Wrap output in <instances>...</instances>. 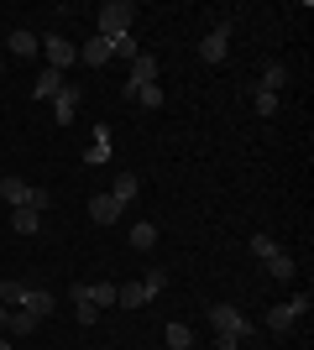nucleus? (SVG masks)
Listing matches in <instances>:
<instances>
[{
    "label": "nucleus",
    "instance_id": "nucleus-18",
    "mask_svg": "<svg viewBox=\"0 0 314 350\" xmlns=\"http://www.w3.org/2000/svg\"><path fill=\"white\" fill-rule=\"evenodd\" d=\"M37 324H42L37 314H27V308H16V314H11V324H5V335H11V340H21V335H31Z\"/></svg>",
    "mask_w": 314,
    "mask_h": 350
},
{
    "label": "nucleus",
    "instance_id": "nucleus-22",
    "mask_svg": "<svg viewBox=\"0 0 314 350\" xmlns=\"http://www.w3.org/2000/svg\"><path fill=\"white\" fill-rule=\"evenodd\" d=\"M21 308H27V314H37V319H47V314H53V293H47V288H31Z\"/></svg>",
    "mask_w": 314,
    "mask_h": 350
},
{
    "label": "nucleus",
    "instance_id": "nucleus-1",
    "mask_svg": "<svg viewBox=\"0 0 314 350\" xmlns=\"http://www.w3.org/2000/svg\"><path fill=\"white\" fill-rule=\"evenodd\" d=\"M131 21H136V5L131 0H105L94 11V37L116 42V37H131Z\"/></svg>",
    "mask_w": 314,
    "mask_h": 350
},
{
    "label": "nucleus",
    "instance_id": "nucleus-23",
    "mask_svg": "<svg viewBox=\"0 0 314 350\" xmlns=\"http://www.w3.org/2000/svg\"><path fill=\"white\" fill-rule=\"evenodd\" d=\"M116 304L142 308V304H147V288H142V282H120V288H116Z\"/></svg>",
    "mask_w": 314,
    "mask_h": 350
},
{
    "label": "nucleus",
    "instance_id": "nucleus-27",
    "mask_svg": "<svg viewBox=\"0 0 314 350\" xmlns=\"http://www.w3.org/2000/svg\"><path fill=\"white\" fill-rule=\"evenodd\" d=\"M142 288H147V298H157V293L168 288V272H163V267H152L147 278H142Z\"/></svg>",
    "mask_w": 314,
    "mask_h": 350
},
{
    "label": "nucleus",
    "instance_id": "nucleus-5",
    "mask_svg": "<svg viewBox=\"0 0 314 350\" xmlns=\"http://www.w3.org/2000/svg\"><path fill=\"white\" fill-rule=\"evenodd\" d=\"M231 31H236V21H215V27L199 37V58L205 63H225L231 58Z\"/></svg>",
    "mask_w": 314,
    "mask_h": 350
},
{
    "label": "nucleus",
    "instance_id": "nucleus-7",
    "mask_svg": "<svg viewBox=\"0 0 314 350\" xmlns=\"http://www.w3.org/2000/svg\"><path fill=\"white\" fill-rule=\"evenodd\" d=\"M79 100H84V89H79V84H63L58 94H53V120H58V126H74Z\"/></svg>",
    "mask_w": 314,
    "mask_h": 350
},
{
    "label": "nucleus",
    "instance_id": "nucleus-15",
    "mask_svg": "<svg viewBox=\"0 0 314 350\" xmlns=\"http://www.w3.org/2000/svg\"><path fill=\"white\" fill-rule=\"evenodd\" d=\"M79 63H90V68H100V63H110V42H105V37H90V42L79 47Z\"/></svg>",
    "mask_w": 314,
    "mask_h": 350
},
{
    "label": "nucleus",
    "instance_id": "nucleus-29",
    "mask_svg": "<svg viewBox=\"0 0 314 350\" xmlns=\"http://www.w3.org/2000/svg\"><path fill=\"white\" fill-rule=\"evenodd\" d=\"M110 53H120V58H136V37H116V42H110Z\"/></svg>",
    "mask_w": 314,
    "mask_h": 350
},
{
    "label": "nucleus",
    "instance_id": "nucleus-26",
    "mask_svg": "<svg viewBox=\"0 0 314 350\" xmlns=\"http://www.w3.org/2000/svg\"><path fill=\"white\" fill-rule=\"evenodd\" d=\"M252 256H257V262H267V256H278V241H272L267 230H257V235H252Z\"/></svg>",
    "mask_w": 314,
    "mask_h": 350
},
{
    "label": "nucleus",
    "instance_id": "nucleus-10",
    "mask_svg": "<svg viewBox=\"0 0 314 350\" xmlns=\"http://www.w3.org/2000/svg\"><path fill=\"white\" fill-rule=\"evenodd\" d=\"M84 162H90V167L110 162V126H94V142L84 146Z\"/></svg>",
    "mask_w": 314,
    "mask_h": 350
},
{
    "label": "nucleus",
    "instance_id": "nucleus-33",
    "mask_svg": "<svg viewBox=\"0 0 314 350\" xmlns=\"http://www.w3.org/2000/svg\"><path fill=\"white\" fill-rule=\"evenodd\" d=\"M0 68H5V58H0Z\"/></svg>",
    "mask_w": 314,
    "mask_h": 350
},
{
    "label": "nucleus",
    "instance_id": "nucleus-19",
    "mask_svg": "<svg viewBox=\"0 0 314 350\" xmlns=\"http://www.w3.org/2000/svg\"><path fill=\"white\" fill-rule=\"evenodd\" d=\"M27 293H31V282H0V304H5V308H21V304H27Z\"/></svg>",
    "mask_w": 314,
    "mask_h": 350
},
{
    "label": "nucleus",
    "instance_id": "nucleus-8",
    "mask_svg": "<svg viewBox=\"0 0 314 350\" xmlns=\"http://www.w3.org/2000/svg\"><path fill=\"white\" fill-rule=\"evenodd\" d=\"M42 53H47V68H68V63H79V47L74 42H68V37H58V31H53V37H47V42H42Z\"/></svg>",
    "mask_w": 314,
    "mask_h": 350
},
{
    "label": "nucleus",
    "instance_id": "nucleus-9",
    "mask_svg": "<svg viewBox=\"0 0 314 350\" xmlns=\"http://www.w3.org/2000/svg\"><path fill=\"white\" fill-rule=\"evenodd\" d=\"M288 73H293V68H288L283 58H272L267 68H262V84H257V89H262V94H278V89L288 84Z\"/></svg>",
    "mask_w": 314,
    "mask_h": 350
},
{
    "label": "nucleus",
    "instance_id": "nucleus-24",
    "mask_svg": "<svg viewBox=\"0 0 314 350\" xmlns=\"http://www.w3.org/2000/svg\"><path fill=\"white\" fill-rule=\"evenodd\" d=\"M157 246V225H131V251H152Z\"/></svg>",
    "mask_w": 314,
    "mask_h": 350
},
{
    "label": "nucleus",
    "instance_id": "nucleus-28",
    "mask_svg": "<svg viewBox=\"0 0 314 350\" xmlns=\"http://www.w3.org/2000/svg\"><path fill=\"white\" fill-rule=\"evenodd\" d=\"M257 116H278V94H262V89H257Z\"/></svg>",
    "mask_w": 314,
    "mask_h": 350
},
{
    "label": "nucleus",
    "instance_id": "nucleus-25",
    "mask_svg": "<svg viewBox=\"0 0 314 350\" xmlns=\"http://www.w3.org/2000/svg\"><path fill=\"white\" fill-rule=\"evenodd\" d=\"M37 47H42V42H37L31 31H11V53H16V58H31Z\"/></svg>",
    "mask_w": 314,
    "mask_h": 350
},
{
    "label": "nucleus",
    "instance_id": "nucleus-32",
    "mask_svg": "<svg viewBox=\"0 0 314 350\" xmlns=\"http://www.w3.org/2000/svg\"><path fill=\"white\" fill-rule=\"evenodd\" d=\"M0 350H11V335H0Z\"/></svg>",
    "mask_w": 314,
    "mask_h": 350
},
{
    "label": "nucleus",
    "instance_id": "nucleus-30",
    "mask_svg": "<svg viewBox=\"0 0 314 350\" xmlns=\"http://www.w3.org/2000/svg\"><path fill=\"white\" fill-rule=\"evenodd\" d=\"M74 314H79V324H94V319H100V308H94V304H79Z\"/></svg>",
    "mask_w": 314,
    "mask_h": 350
},
{
    "label": "nucleus",
    "instance_id": "nucleus-13",
    "mask_svg": "<svg viewBox=\"0 0 314 350\" xmlns=\"http://www.w3.org/2000/svg\"><path fill=\"white\" fill-rule=\"evenodd\" d=\"M11 230L16 235H37L42 230V209H11Z\"/></svg>",
    "mask_w": 314,
    "mask_h": 350
},
{
    "label": "nucleus",
    "instance_id": "nucleus-2",
    "mask_svg": "<svg viewBox=\"0 0 314 350\" xmlns=\"http://www.w3.org/2000/svg\"><path fill=\"white\" fill-rule=\"evenodd\" d=\"M205 314H209V324H215V335H231V340H252L257 329H262L257 319H246V314L231 308V304H209Z\"/></svg>",
    "mask_w": 314,
    "mask_h": 350
},
{
    "label": "nucleus",
    "instance_id": "nucleus-4",
    "mask_svg": "<svg viewBox=\"0 0 314 350\" xmlns=\"http://www.w3.org/2000/svg\"><path fill=\"white\" fill-rule=\"evenodd\" d=\"M309 304H314L309 293H299V298H288V304H278V308H267V319H262V324H267V335H278V340H283V335H288V329H293V324H299V319H304V314H309Z\"/></svg>",
    "mask_w": 314,
    "mask_h": 350
},
{
    "label": "nucleus",
    "instance_id": "nucleus-3",
    "mask_svg": "<svg viewBox=\"0 0 314 350\" xmlns=\"http://www.w3.org/2000/svg\"><path fill=\"white\" fill-rule=\"evenodd\" d=\"M0 199L11 209H47L53 204V193L37 189V183H27V178H5V183H0Z\"/></svg>",
    "mask_w": 314,
    "mask_h": 350
},
{
    "label": "nucleus",
    "instance_id": "nucleus-12",
    "mask_svg": "<svg viewBox=\"0 0 314 350\" xmlns=\"http://www.w3.org/2000/svg\"><path fill=\"white\" fill-rule=\"evenodd\" d=\"M126 100H136L142 110H157L163 105V84H126Z\"/></svg>",
    "mask_w": 314,
    "mask_h": 350
},
{
    "label": "nucleus",
    "instance_id": "nucleus-11",
    "mask_svg": "<svg viewBox=\"0 0 314 350\" xmlns=\"http://www.w3.org/2000/svg\"><path fill=\"white\" fill-rule=\"evenodd\" d=\"M90 219H94V225H116V219H120V204L110 199V193H94V199H90Z\"/></svg>",
    "mask_w": 314,
    "mask_h": 350
},
{
    "label": "nucleus",
    "instance_id": "nucleus-16",
    "mask_svg": "<svg viewBox=\"0 0 314 350\" xmlns=\"http://www.w3.org/2000/svg\"><path fill=\"white\" fill-rule=\"evenodd\" d=\"M58 89H63V73L58 68H42V73H37V84H31V94H37V100H53Z\"/></svg>",
    "mask_w": 314,
    "mask_h": 350
},
{
    "label": "nucleus",
    "instance_id": "nucleus-31",
    "mask_svg": "<svg viewBox=\"0 0 314 350\" xmlns=\"http://www.w3.org/2000/svg\"><path fill=\"white\" fill-rule=\"evenodd\" d=\"M215 340H220L215 350H241V340H231V335H215Z\"/></svg>",
    "mask_w": 314,
    "mask_h": 350
},
{
    "label": "nucleus",
    "instance_id": "nucleus-14",
    "mask_svg": "<svg viewBox=\"0 0 314 350\" xmlns=\"http://www.w3.org/2000/svg\"><path fill=\"white\" fill-rule=\"evenodd\" d=\"M126 84H157V58L136 53V58H131V79H126Z\"/></svg>",
    "mask_w": 314,
    "mask_h": 350
},
{
    "label": "nucleus",
    "instance_id": "nucleus-17",
    "mask_svg": "<svg viewBox=\"0 0 314 350\" xmlns=\"http://www.w3.org/2000/svg\"><path fill=\"white\" fill-rule=\"evenodd\" d=\"M136 189H142V183H136V173H120L116 183H110V199H116V204L126 209V204H131V199H136Z\"/></svg>",
    "mask_w": 314,
    "mask_h": 350
},
{
    "label": "nucleus",
    "instance_id": "nucleus-21",
    "mask_svg": "<svg viewBox=\"0 0 314 350\" xmlns=\"http://www.w3.org/2000/svg\"><path fill=\"white\" fill-rule=\"evenodd\" d=\"M163 340H168V345H173V350H189V345H194V329H189V324H183V319H173V324H168V329H163Z\"/></svg>",
    "mask_w": 314,
    "mask_h": 350
},
{
    "label": "nucleus",
    "instance_id": "nucleus-20",
    "mask_svg": "<svg viewBox=\"0 0 314 350\" xmlns=\"http://www.w3.org/2000/svg\"><path fill=\"white\" fill-rule=\"evenodd\" d=\"M262 267H267V278H278V282H288V278H293V272H299L288 251H278V256H267V262H262Z\"/></svg>",
    "mask_w": 314,
    "mask_h": 350
},
{
    "label": "nucleus",
    "instance_id": "nucleus-6",
    "mask_svg": "<svg viewBox=\"0 0 314 350\" xmlns=\"http://www.w3.org/2000/svg\"><path fill=\"white\" fill-rule=\"evenodd\" d=\"M68 298H74V304L110 308V304H116V282H74V288H68Z\"/></svg>",
    "mask_w": 314,
    "mask_h": 350
}]
</instances>
